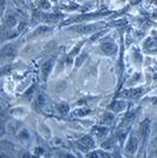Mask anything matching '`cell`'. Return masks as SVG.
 Returning a JSON list of instances; mask_svg holds the SVG:
<instances>
[{
  "label": "cell",
  "mask_w": 157,
  "mask_h": 158,
  "mask_svg": "<svg viewBox=\"0 0 157 158\" xmlns=\"http://www.w3.org/2000/svg\"><path fill=\"white\" fill-rule=\"evenodd\" d=\"M113 13H115V11H111L109 8H98V10L83 12V13L67 14V17L58 26V30H62V28L69 26V25H73V24L95 23V21H99V20H108Z\"/></svg>",
  "instance_id": "cell-1"
},
{
  "label": "cell",
  "mask_w": 157,
  "mask_h": 158,
  "mask_svg": "<svg viewBox=\"0 0 157 158\" xmlns=\"http://www.w3.org/2000/svg\"><path fill=\"white\" fill-rule=\"evenodd\" d=\"M109 26H110V25L108 24L106 20H99V21H95V23L73 24V25H69V26L64 27L63 30H64L65 32L82 35V38H83V37H90L93 33L98 32L100 30L106 28V27H109Z\"/></svg>",
  "instance_id": "cell-2"
},
{
  "label": "cell",
  "mask_w": 157,
  "mask_h": 158,
  "mask_svg": "<svg viewBox=\"0 0 157 158\" xmlns=\"http://www.w3.org/2000/svg\"><path fill=\"white\" fill-rule=\"evenodd\" d=\"M151 125H152V120L150 117H144L137 125L135 126L139 140H141V150H139L138 158H145L146 146L151 138Z\"/></svg>",
  "instance_id": "cell-3"
},
{
  "label": "cell",
  "mask_w": 157,
  "mask_h": 158,
  "mask_svg": "<svg viewBox=\"0 0 157 158\" xmlns=\"http://www.w3.org/2000/svg\"><path fill=\"white\" fill-rule=\"evenodd\" d=\"M97 47L104 57H108L112 60H117L121 51V44L118 45V43L110 33H108L99 40L97 43Z\"/></svg>",
  "instance_id": "cell-4"
},
{
  "label": "cell",
  "mask_w": 157,
  "mask_h": 158,
  "mask_svg": "<svg viewBox=\"0 0 157 158\" xmlns=\"http://www.w3.org/2000/svg\"><path fill=\"white\" fill-rule=\"evenodd\" d=\"M24 35H21L18 39L8 41L6 44H2V47H1V66L13 64V61L19 54V47L21 45V41H24L23 40Z\"/></svg>",
  "instance_id": "cell-5"
},
{
  "label": "cell",
  "mask_w": 157,
  "mask_h": 158,
  "mask_svg": "<svg viewBox=\"0 0 157 158\" xmlns=\"http://www.w3.org/2000/svg\"><path fill=\"white\" fill-rule=\"evenodd\" d=\"M151 90H152L151 85H139L135 86V87H128V89H123L117 96H113V98H122L132 103V102H136V100H139L143 97H145Z\"/></svg>",
  "instance_id": "cell-6"
},
{
  "label": "cell",
  "mask_w": 157,
  "mask_h": 158,
  "mask_svg": "<svg viewBox=\"0 0 157 158\" xmlns=\"http://www.w3.org/2000/svg\"><path fill=\"white\" fill-rule=\"evenodd\" d=\"M122 150L126 158H138L139 150H141V140H139L135 126L131 129Z\"/></svg>",
  "instance_id": "cell-7"
},
{
  "label": "cell",
  "mask_w": 157,
  "mask_h": 158,
  "mask_svg": "<svg viewBox=\"0 0 157 158\" xmlns=\"http://www.w3.org/2000/svg\"><path fill=\"white\" fill-rule=\"evenodd\" d=\"M71 145H73L76 148V150L80 152V155H86L87 152H90L91 150L97 149V140L95 139V137L92 136L91 133H85L80 137H77L76 139H73L70 142Z\"/></svg>",
  "instance_id": "cell-8"
},
{
  "label": "cell",
  "mask_w": 157,
  "mask_h": 158,
  "mask_svg": "<svg viewBox=\"0 0 157 158\" xmlns=\"http://www.w3.org/2000/svg\"><path fill=\"white\" fill-rule=\"evenodd\" d=\"M59 56L54 54L52 57H49L46 58L41 64H40V72H39V81L41 85L44 86L47 84V80L50 79L51 74L53 73L56 65H57V61H58Z\"/></svg>",
  "instance_id": "cell-9"
},
{
  "label": "cell",
  "mask_w": 157,
  "mask_h": 158,
  "mask_svg": "<svg viewBox=\"0 0 157 158\" xmlns=\"http://www.w3.org/2000/svg\"><path fill=\"white\" fill-rule=\"evenodd\" d=\"M141 48L143 51L144 54H151L154 56V53L157 51V27H152L148 34L145 35L142 41H141Z\"/></svg>",
  "instance_id": "cell-10"
},
{
  "label": "cell",
  "mask_w": 157,
  "mask_h": 158,
  "mask_svg": "<svg viewBox=\"0 0 157 158\" xmlns=\"http://www.w3.org/2000/svg\"><path fill=\"white\" fill-rule=\"evenodd\" d=\"M129 50V56H130L131 65L135 67V70H142V66L144 63V53L141 48L139 44H132Z\"/></svg>",
  "instance_id": "cell-11"
},
{
  "label": "cell",
  "mask_w": 157,
  "mask_h": 158,
  "mask_svg": "<svg viewBox=\"0 0 157 158\" xmlns=\"http://www.w3.org/2000/svg\"><path fill=\"white\" fill-rule=\"evenodd\" d=\"M58 27L57 26H51V25H44V24H40L37 27H34L31 32L26 35V41H32V40H37L39 38H43V37H46L49 34L57 30Z\"/></svg>",
  "instance_id": "cell-12"
},
{
  "label": "cell",
  "mask_w": 157,
  "mask_h": 158,
  "mask_svg": "<svg viewBox=\"0 0 157 158\" xmlns=\"http://www.w3.org/2000/svg\"><path fill=\"white\" fill-rule=\"evenodd\" d=\"M113 127H110V126H105V125H100V124H93V125L90 127V133L95 137V139L97 140L98 145L108 138L110 135H111Z\"/></svg>",
  "instance_id": "cell-13"
},
{
  "label": "cell",
  "mask_w": 157,
  "mask_h": 158,
  "mask_svg": "<svg viewBox=\"0 0 157 158\" xmlns=\"http://www.w3.org/2000/svg\"><path fill=\"white\" fill-rule=\"evenodd\" d=\"M46 105H47V97H46L45 92L43 90H37V92L34 94V98L31 103V109L34 112L43 114Z\"/></svg>",
  "instance_id": "cell-14"
},
{
  "label": "cell",
  "mask_w": 157,
  "mask_h": 158,
  "mask_svg": "<svg viewBox=\"0 0 157 158\" xmlns=\"http://www.w3.org/2000/svg\"><path fill=\"white\" fill-rule=\"evenodd\" d=\"M93 114H96V110L92 109L91 106H76V107H72V111L67 118L86 119L90 118Z\"/></svg>",
  "instance_id": "cell-15"
},
{
  "label": "cell",
  "mask_w": 157,
  "mask_h": 158,
  "mask_svg": "<svg viewBox=\"0 0 157 158\" xmlns=\"http://www.w3.org/2000/svg\"><path fill=\"white\" fill-rule=\"evenodd\" d=\"M130 102L125 100L122 98H112V100L110 102V104L106 106V110H110L116 114H121L124 113L129 107H130Z\"/></svg>",
  "instance_id": "cell-16"
},
{
  "label": "cell",
  "mask_w": 157,
  "mask_h": 158,
  "mask_svg": "<svg viewBox=\"0 0 157 158\" xmlns=\"http://www.w3.org/2000/svg\"><path fill=\"white\" fill-rule=\"evenodd\" d=\"M8 116H11L12 118H14L15 120H21V119L26 118L30 113V109L26 107L25 105H17L12 106L11 109L7 110Z\"/></svg>",
  "instance_id": "cell-17"
},
{
  "label": "cell",
  "mask_w": 157,
  "mask_h": 158,
  "mask_svg": "<svg viewBox=\"0 0 157 158\" xmlns=\"http://www.w3.org/2000/svg\"><path fill=\"white\" fill-rule=\"evenodd\" d=\"M53 110L58 114L60 118H67L70 116V113L72 111V107L69 103H66L64 100H60L53 104Z\"/></svg>",
  "instance_id": "cell-18"
},
{
  "label": "cell",
  "mask_w": 157,
  "mask_h": 158,
  "mask_svg": "<svg viewBox=\"0 0 157 158\" xmlns=\"http://www.w3.org/2000/svg\"><path fill=\"white\" fill-rule=\"evenodd\" d=\"M116 116H117V114L113 113L112 111H110V110H105L104 112H102V114H99L97 124L113 127V124H115V122H116Z\"/></svg>",
  "instance_id": "cell-19"
},
{
  "label": "cell",
  "mask_w": 157,
  "mask_h": 158,
  "mask_svg": "<svg viewBox=\"0 0 157 158\" xmlns=\"http://www.w3.org/2000/svg\"><path fill=\"white\" fill-rule=\"evenodd\" d=\"M142 81H143V72H142V70H135V72L131 74L130 78L125 80L123 89L142 85Z\"/></svg>",
  "instance_id": "cell-20"
},
{
  "label": "cell",
  "mask_w": 157,
  "mask_h": 158,
  "mask_svg": "<svg viewBox=\"0 0 157 158\" xmlns=\"http://www.w3.org/2000/svg\"><path fill=\"white\" fill-rule=\"evenodd\" d=\"M37 129H38V133H39L40 136L43 137V138L47 140V142H50L51 139H52V130H51V127L49 126V124L44 122V120H38V123H37Z\"/></svg>",
  "instance_id": "cell-21"
},
{
  "label": "cell",
  "mask_w": 157,
  "mask_h": 158,
  "mask_svg": "<svg viewBox=\"0 0 157 158\" xmlns=\"http://www.w3.org/2000/svg\"><path fill=\"white\" fill-rule=\"evenodd\" d=\"M15 136H17L18 142L23 145H27L32 139V133L28 130V127H25V126L20 127L19 130L17 131V133H15Z\"/></svg>",
  "instance_id": "cell-22"
},
{
  "label": "cell",
  "mask_w": 157,
  "mask_h": 158,
  "mask_svg": "<svg viewBox=\"0 0 157 158\" xmlns=\"http://www.w3.org/2000/svg\"><path fill=\"white\" fill-rule=\"evenodd\" d=\"M89 54H90V48H85V47H84L83 51L80 52V54H79L78 57L76 58V60H74V65H73L72 73H76L82 66L84 65V63H85V60L87 59Z\"/></svg>",
  "instance_id": "cell-23"
},
{
  "label": "cell",
  "mask_w": 157,
  "mask_h": 158,
  "mask_svg": "<svg viewBox=\"0 0 157 158\" xmlns=\"http://www.w3.org/2000/svg\"><path fill=\"white\" fill-rule=\"evenodd\" d=\"M145 158H157V136L150 138L146 146Z\"/></svg>",
  "instance_id": "cell-24"
},
{
  "label": "cell",
  "mask_w": 157,
  "mask_h": 158,
  "mask_svg": "<svg viewBox=\"0 0 157 158\" xmlns=\"http://www.w3.org/2000/svg\"><path fill=\"white\" fill-rule=\"evenodd\" d=\"M7 1H8V5L17 7V8L23 10V11H26L30 13V5H27L26 0H7Z\"/></svg>",
  "instance_id": "cell-25"
},
{
  "label": "cell",
  "mask_w": 157,
  "mask_h": 158,
  "mask_svg": "<svg viewBox=\"0 0 157 158\" xmlns=\"http://www.w3.org/2000/svg\"><path fill=\"white\" fill-rule=\"evenodd\" d=\"M32 152L34 153V155H37L38 157L43 158V157H45L47 150H46L45 146H43V145H38V146H34V148H33Z\"/></svg>",
  "instance_id": "cell-26"
},
{
  "label": "cell",
  "mask_w": 157,
  "mask_h": 158,
  "mask_svg": "<svg viewBox=\"0 0 157 158\" xmlns=\"http://www.w3.org/2000/svg\"><path fill=\"white\" fill-rule=\"evenodd\" d=\"M53 158H79L78 156L73 155L71 152H66V151H57L54 153Z\"/></svg>",
  "instance_id": "cell-27"
},
{
  "label": "cell",
  "mask_w": 157,
  "mask_h": 158,
  "mask_svg": "<svg viewBox=\"0 0 157 158\" xmlns=\"http://www.w3.org/2000/svg\"><path fill=\"white\" fill-rule=\"evenodd\" d=\"M111 155H112V158H126L124 156L123 150H122L121 146H116V148L111 151Z\"/></svg>",
  "instance_id": "cell-28"
},
{
  "label": "cell",
  "mask_w": 157,
  "mask_h": 158,
  "mask_svg": "<svg viewBox=\"0 0 157 158\" xmlns=\"http://www.w3.org/2000/svg\"><path fill=\"white\" fill-rule=\"evenodd\" d=\"M18 158H40L37 155H34L32 150H25V151L20 152L18 155Z\"/></svg>",
  "instance_id": "cell-29"
},
{
  "label": "cell",
  "mask_w": 157,
  "mask_h": 158,
  "mask_svg": "<svg viewBox=\"0 0 157 158\" xmlns=\"http://www.w3.org/2000/svg\"><path fill=\"white\" fill-rule=\"evenodd\" d=\"M85 158H100V149L97 148L95 150H91L90 152H87L86 155H84Z\"/></svg>",
  "instance_id": "cell-30"
},
{
  "label": "cell",
  "mask_w": 157,
  "mask_h": 158,
  "mask_svg": "<svg viewBox=\"0 0 157 158\" xmlns=\"http://www.w3.org/2000/svg\"><path fill=\"white\" fill-rule=\"evenodd\" d=\"M149 12H150V19L152 20V21L157 23V8L151 10V11H149Z\"/></svg>",
  "instance_id": "cell-31"
},
{
  "label": "cell",
  "mask_w": 157,
  "mask_h": 158,
  "mask_svg": "<svg viewBox=\"0 0 157 158\" xmlns=\"http://www.w3.org/2000/svg\"><path fill=\"white\" fill-rule=\"evenodd\" d=\"M95 4H96V7H97V10L98 8H102V4H103V0H95Z\"/></svg>",
  "instance_id": "cell-32"
},
{
  "label": "cell",
  "mask_w": 157,
  "mask_h": 158,
  "mask_svg": "<svg viewBox=\"0 0 157 158\" xmlns=\"http://www.w3.org/2000/svg\"><path fill=\"white\" fill-rule=\"evenodd\" d=\"M0 158H12L10 155H7L5 152H1V155H0Z\"/></svg>",
  "instance_id": "cell-33"
},
{
  "label": "cell",
  "mask_w": 157,
  "mask_h": 158,
  "mask_svg": "<svg viewBox=\"0 0 157 158\" xmlns=\"http://www.w3.org/2000/svg\"><path fill=\"white\" fill-rule=\"evenodd\" d=\"M91 1H95V0H91Z\"/></svg>",
  "instance_id": "cell-34"
}]
</instances>
